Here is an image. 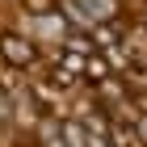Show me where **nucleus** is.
I'll return each mask as SVG.
<instances>
[{
  "mask_svg": "<svg viewBox=\"0 0 147 147\" xmlns=\"http://www.w3.org/2000/svg\"><path fill=\"white\" fill-rule=\"evenodd\" d=\"M0 51H4L13 63H30V55H34V51H30L21 38H4V42H0Z\"/></svg>",
  "mask_w": 147,
  "mask_h": 147,
  "instance_id": "1",
  "label": "nucleus"
}]
</instances>
